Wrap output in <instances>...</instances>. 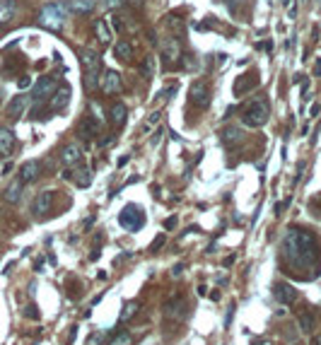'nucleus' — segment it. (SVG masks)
<instances>
[{"label": "nucleus", "mask_w": 321, "mask_h": 345, "mask_svg": "<svg viewBox=\"0 0 321 345\" xmlns=\"http://www.w3.org/2000/svg\"><path fill=\"white\" fill-rule=\"evenodd\" d=\"M56 87H58V80L53 78V75H48V78H41L37 85H34V89H31V99L37 104H41L44 99H48L51 94L56 92Z\"/></svg>", "instance_id": "obj_9"}, {"label": "nucleus", "mask_w": 321, "mask_h": 345, "mask_svg": "<svg viewBox=\"0 0 321 345\" xmlns=\"http://www.w3.org/2000/svg\"><path fill=\"white\" fill-rule=\"evenodd\" d=\"M114 53H116V58L121 63H133V56H135V48L133 44L128 39H121L116 41V48H114Z\"/></svg>", "instance_id": "obj_20"}, {"label": "nucleus", "mask_w": 321, "mask_h": 345, "mask_svg": "<svg viewBox=\"0 0 321 345\" xmlns=\"http://www.w3.org/2000/svg\"><path fill=\"white\" fill-rule=\"evenodd\" d=\"M159 118H162V114H159V111H155V114L150 116V121L145 123V133H150V131H152V128H155V125L159 123Z\"/></svg>", "instance_id": "obj_35"}, {"label": "nucleus", "mask_w": 321, "mask_h": 345, "mask_svg": "<svg viewBox=\"0 0 321 345\" xmlns=\"http://www.w3.org/2000/svg\"><path fill=\"white\" fill-rule=\"evenodd\" d=\"M104 20H106V24L111 27V31H121V29H123V17L109 15V17H104Z\"/></svg>", "instance_id": "obj_33"}, {"label": "nucleus", "mask_w": 321, "mask_h": 345, "mask_svg": "<svg viewBox=\"0 0 321 345\" xmlns=\"http://www.w3.org/2000/svg\"><path fill=\"white\" fill-rule=\"evenodd\" d=\"M314 75H321V58L316 61V65H314Z\"/></svg>", "instance_id": "obj_44"}, {"label": "nucleus", "mask_w": 321, "mask_h": 345, "mask_svg": "<svg viewBox=\"0 0 321 345\" xmlns=\"http://www.w3.org/2000/svg\"><path fill=\"white\" fill-rule=\"evenodd\" d=\"M138 302H128V304H123V309H121V314H118V323H126V321H131L135 314H138Z\"/></svg>", "instance_id": "obj_30"}, {"label": "nucleus", "mask_w": 321, "mask_h": 345, "mask_svg": "<svg viewBox=\"0 0 321 345\" xmlns=\"http://www.w3.org/2000/svg\"><path fill=\"white\" fill-rule=\"evenodd\" d=\"M273 297L280 302L282 306H292L297 302V290L288 285V282H275L273 285Z\"/></svg>", "instance_id": "obj_12"}, {"label": "nucleus", "mask_w": 321, "mask_h": 345, "mask_svg": "<svg viewBox=\"0 0 321 345\" xmlns=\"http://www.w3.org/2000/svg\"><path fill=\"white\" fill-rule=\"evenodd\" d=\"M254 345H273V340H271V338H256Z\"/></svg>", "instance_id": "obj_42"}, {"label": "nucleus", "mask_w": 321, "mask_h": 345, "mask_svg": "<svg viewBox=\"0 0 321 345\" xmlns=\"http://www.w3.org/2000/svg\"><path fill=\"white\" fill-rule=\"evenodd\" d=\"M104 345H133V336L126 331H116V333H111V338Z\"/></svg>", "instance_id": "obj_27"}, {"label": "nucleus", "mask_w": 321, "mask_h": 345, "mask_svg": "<svg viewBox=\"0 0 321 345\" xmlns=\"http://www.w3.org/2000/svg\"><path fill=\"white\" fill-rule=\"evenodd\" d=\"M94 34H97V39L102 41V44H109V41L114 39V31H111V27L106 24V20H97V22H94Z\"/></svg>", "instance_id": "obj_25"}, {"label": "nucleus", "mask_w": 321, "mask_h": 345, "mask_svg": "<svg viewBox=\"0 0 321 345\" xmlns=\"http://www.w3.org/2000/svg\"><path fill=\"white\" fill-rule=\"evenodd\" d=\"M159 135H162V131H157V133L152 135V145H157V142H159Z\"/></svg>", "instance_id": "obj_45"}, {"label": "nucleus", "mask_w": 321, "mask_h": 345, "mask_svg": "<svg viewBox=\"0 0 321 345\" xmlns=\"http://www.w3.org/2000/svg\"><path fill=\"white\" fill-rule=\"evenodd\" d=\"M198 295H201V297H205V295H208V290H205V285H201V287H198Z\"/></svg>", "instance_id": "obj_46"}, {"label": "nucleus", "mask_w": 321, "mask_h": 345, "mask_svg": "<svg viewBox=\"0 0 321 345\" xmlns=\"http://www.w3.org/2000/svg\"><path fill=\"white\" fill-rule=\"evenodd\" d=\"M15 150V133L10 128H0V157H10Z\"/></svg>", "instance_id": "obj_22"}, {"label": "nucleus", "mask_w": 321, "mask_h": 345, "mask_svg": "<svg viewBox=\"0 0 321 345\" xmlns=\"http://www.w3.org/2000/svg\"><path fill=\"white\" fill-rule=\"evenodd\" d=\"M126 116H128V109H126V104L116 102V104H111V109H109V121L116 128H121V125L126 123Z\"/></svg>", "instance_id": "obj_24"}, {"label": "nucleus", "mask_w": 321, "mask_h": 345, "mask_svg": "<svg viewBox=\"0 0 321 345\" xmlns=\"http://www.w3.org/2000/svg\"><path fill=\"white\" fill-rule=\"evenodd\" d=\"M24 316H29V319H39V312H37V306L29 304L27 309H24Z\"/></svg>", "instance_id": "obj_37"}, {"label": "nucleus", "mask_w": 321, "mask_h": 345, "mask_svg": "<svg viewBox=\"0 0 321 345\" xmlns=\"http://www.w3.org/2000/svg\"><path fill=\"white\" fill-rule=\"evenodd\" d=\"M152 75H155V58L145 56V58H142V63H140V78L150 80Z\"/></svg>", "instance_id": "obj_31"}, {"label": "nucleus", "mask_w": 321, "mask_h": 345, "mask_svg": "<svg viewBox=\"0 0 321 345\" xmlns=\"http://www.w3.org/2000/svg\"><path fill=\"white\" fill-rule=\"evenodd\" d=\"M222 142H225V148H237V145H239V142L244 140V131L242 128H237V125H225V128H222Z\"/></svg>", "instance_id": "obj_17"}, {"label": "nucleus", "mask_w": 321, "mask_h": 345, "mask_svg": "<svg viewBox=\"0 0 321 345\" xmlns=\"http://www.w3.org/2000/svg\"><path fill=\"white\" fill-rule=\"evenodd\" d=\"M102 3H104V5H106L109 10H118V8H121V5L126 3V0H102Z\"/></svg>", "instance_id": "obj_36"}, {"label": "nucleus", "mask_w": 321, "mask_h": 345, "mask_svg": "<svg viewBox=\"0 0 321 345\" xmlns=\"http://www.w3.org/2000/svg\"><path fill=\"white\" fill-rule=\"evenodd\" d=\"M181 270H184V263H176V266L172 268V273H174V275H181Z\"/></svg>", "instance_id": "obj_43"}, {"label": "nucleus", "mask_w": 321, "mask_h": 345, "mask_svg": "<svg viewBox=\"0 0 321 345\" xmlns=\"http://www.w3.org/2000/svg\"><path fill=\"white\" fill-rule=\"evenodd\" d=\"M131 3H133L135 8H142V0H131Z\"/></svg>", "instance_id": "obj_47"}, {"label": "nucleus", "mask_w": 321, "mask_h": 345, "mask_svg": "<svg viewBox=\"0 0 321 345\" xmlns=\"http://www.w3.org/2000/svg\"><path fill=\"white\" fill-rule=\"evenodd\" d=\"M22 181L17 179L15 184H10L8 186V191H5V201H8V203H20V198H22Z\"/></svg>", "instance_id": "obj_26"}, {"label": "nucleus", "mask_w": 321, "mask_h": 345, "mask_svg": "<svg viewBox=\"0 0 321 345\" xmlns=\"http://www.w3.org/2000/svg\"><path fill=\"white\" fill-rule=\"evenodd\" d=\"M17 85L22 87V89H27V87L31 85V78H27V75H22V78H20V82H17Z\"/></svg>", "instance_id": "obj_41"}, {"label": "nucleus", "mask_w": 321, "mask_h": 345, "mask_svg": "<svg viewBox=\"0 0 321 345\" xmlns=\"http://www.w3.org/2000/svg\"><path fill=\"white\" fill-rule=\"evenodd\" d=\"M41 174V165L37 162V159H31V162H24L22 167H20V181L22 184H31V181H37Z\"/></svg>", "instance_id": "obj_18"}, {"label": "nucleus", "mask_w": 321, "mask_h": 345, "mask_svg": "<svg viewBox=\"0 0 321 345\" xmlns=\"http://www.w3.org/2000/svg\"><path fill=\"white\" fill-rule=\"evenodd\" d=\"M297 323H299V331H302V333H312V331H314V323H316V319H314V314H312V312H305V314H299Z\"/></svg>", "instance_id": "obj_29"}, {"label": "nucleus", "mask_w": 321, "mask_h": 345, "mask_svg": "<svg viewBox=\"0 0 321 345\" xmlns=\"http://www.w3.org/2000/svg\"><path fill=\"white\" fill-rule=\"evenodd\" d=\"M186 314H188V302L184 295H172L165 302V321L179 323L186 319Z\"/></svg>", "instance_id": "obj_6"}, {"label": "nucleus", "mask_w": 321, "mask_h": 345, "mask_svg": "<svg viewBox=\"0 0 321 345\" xmlns=\"http://www.w3.org/2000/svg\"><path fill=\"white\" fill-rule=\"evenodd\" d=\"M61 162L65 167H78L80 162H82V150H80L75 142H73V145H65L61 152Z\"/></svg>", "instance_id": "obj_19"}, {"label": "nucleus", "mask_w": 321, "mask_h": 345, "mask_svg": "<svg viewBox=\"0 0 321 345\" xmlns=\"http://www.w3.org/2000/svg\"><path fill=\"white\" fill-rule=\"evenodd\" d=\"M232 319H235V304L227 309V316H225V329H229V323H232Z\"/></svg>", "instance_id": "obj_38"}, {"label": "nucleus", "mask_w": 321, "mask_h": 345, "mask_svg": "<svg viewBox=\"0 0 321 345\" xmlns=\"http://www.w3.org/2000/svg\"><path fill=\"white\" fill-rule=\"evenodd\" d=\"M271 116V104L266 97H256L242 106V123L246 128H261Z\"/></svg>", "instance_id": "obj_2"}, {"label": "nucleus", "mask_w": 321, "mask_h": 345, "mask_svg": "<svg viewBox=\"0 0 321 345\" xmlns=\"http://www.w3.org/2000/svg\"><path fill=\"white\" fill-rule=\"evenodd\" d=\"M259 87V78L251 75V80H237L235 82V94H242V92H251Z\"/></svg>", "instance_id": "obj_28"}, {"label": "nucleus", "mask_w": 321, "mask_h": 345, "mask_svg": "<svg viewBox=\"0 0 321 345\" xmlns=\"http://www.w3.org/2000/svg\"><path fill=\"white\" fill-rule=\"evenodd\" d=\"M15 15V3H0V22H8Z\"/></svg>", "instance_id": "obj_32"}, {"label": "nucleus", "mask_w": 321, "mask_h": 345, "mask_svg": "<svg viewBox=\"0 0 321 345\" xmlns=\"http://www.w3.org/2000/svg\"><path fill=\"white\" fill-rule=\"evenodd\" d=\"M27 104H29V97H27V94H17V97H12V102L8 104V116L20 118L24 114V109H27Z\"/></svg>", "instance_id": "obj_23"}, {"label": "nucleus", "mask_w": 321, "mask_h": 345, "mask_svg": "<svg viewBox=\"0 0 321 345\" xmlns=\"http://www.w3.org/2000/svg\"><path fill=\"white\" fill-rule=\"evenodd\" d=\"M63 179H73L80 188H85V186H90L92 174H90V169H87V167H80L78 165V169H75V167H68V169L63 172Z\"/></svg>", "instance_id": "obj_15"}, {"label": "nucleus", "mask_w": 321, "mask_h": 345, "mask_svg": "<svg viewBox=\"0 0 321 345\" xmlns=\"http://www.w3.org/2000/svg\"><path fill=\"white\" fill-rule=\"evenodd\" d=\"M118 225L128 232H138V229L145 225V212L138 208V205H126L123 210L118 212Z\"/></svg>", "instance_id": "obj_5"}, {"label": "nucleus", "mask_w": 321, "mask_h": 345, "mask_svg": "<svg viewBox=\"0 0 321 345\" xmlns=\"http://www.w3.org/2000/svg\"><path fill=\"white\" fill-rule=\"evenodd\" d=\"M99 128H102V118H99V116H90V114H87V116L80 121L78 135H80V138H85V140H90V138H94V135L99 133Z\"/></svg>", "instance_id": "obj_13"}, {"label": "nucleus", "mask_w": 321, "mask_h": 345, "mask_svg": "<svg viewBox=\"0 0 321 345\" xmlns=\"http://www.w3.org/2000/svg\"><path fill=\"white\" fill-rule=\"evenodd\" d=\"M51 205H53V191H41V193H37L34 203H31V212L39 215V217H44V215L51 210Z\"/></svg>", "instance_id": "obj_14"}, {"label": "nucleus", "mask_w": 321, "mask_h": 345, "mask_svg": "<svg viewBox=\"0 0 321 345\" xmlns=\"http://www.w3.org/2000/svg\"><path fill=\"white\" fill-rule=\"evenodd\" d=\"M165 27L172 31V34H174V37H176L179 41L184 39V34H186V20H181L176 12H169V15L165 17Z\"/></svg>", "instance_id": "obj_16"}, {"label": "nucleus", "mask_w": 321, "mask_h": 345, "mask_svg": "<svg viewBox=\"0 0 321 345\" xmlns=\"http://www.w3.org/2000/svg\"><path fill=\"white\" fill-rule=\"evenodd\" d=\"M99 89H102L104 94H118L123 89V80H121V75H118L116 70H106V72H102V78H99Z\"/></svg>", "instance_id": "obj_11"}, {"label": "nucleus", "mask_w": 321, "mask_h": 345, "mask_svg": "<svg viewBox=\"0 0 321 345\" xmlns=\"http://www.w3.org/2000/svg\"><path fill=\"white\" fill-rule=\"evenodd\" d=\"M314 345H321V333L319 336H314Z\"/></svg>", "instance_id": "obj_48"}, {"label": "nucleus", "mask_w": 321, "mask_h": 345, "mask_svg": "<svg viewBox=\"0 0 321 345\" xmlns=\"http://www.w3.org/2000/svg\"><path fill=\"white\" fill-rule=\"evenodd\" d=\"M99 343H102V333H92L87 338V345H99Z\"/></svg>", "instance_id": "obj_39"}, {"label": "nucleus", "mask_w": 321, "mask_h": 345, "mask_svg": "<svg viewBox=\"0 0 321 345\" xmlns=\"http://www.w3.org/2000/svg\"><path fill=\"white\" fill-rule=\"evenodd\" d=\"M65 10L70 15H90L94 10V0H68L65 3Z\"/></svg>", "instance_id": "obj_21"}, {"label": "nucleus", "mask_w": 321, "mask_h": 345, "mask_svg": "<svg viewBox=\"0 0 321 345\" xmlns=\"http://www.w3.org/2000/svg\"><path fill=\"white\" fill-rule=\"evenodd\" d=\"M65 15H68L65 5H46L39 15V24L51 31H58L65 24Z\"/></svg>", "instance_id": "obj_4"}, {"label": "nucleus", "mask_w": 321, "mask_h": 345, "mask_svg": "<svg viewBox=\"0 0 321 345\" xmlns=\"http://www.w3.org/2000/svg\"><path fill=\"white\" fill-rule=\"evenodd\" d=\"M70 87L68 85H58L56 87V92L48 97V111H63L68 104H70Z\"/></svg>", "instance_id": "obj_10"}, {"label": "nucleus", "mask_w": 321, "mask_h": 345, "mask_svg": "<svg viewBox=\"0 0 321 345\" xmlns=\"http://www.w3.org/2000/svg\"><path fill=\"white\" fill-rule=\"evenodd\" d=\"M181 56H184V51H181V41L176 39V37H172V39H167L165 44H162L165 70H179L181 68Z\"/></svg>", "instance_id": "obj_7"}, {"label": "nucleus", "mask_w": 321, "mask_h": 345, "mask_svg": "<svg viewBox=\"0 0 321 345\" xmlns=\"http://www.w3.org/2000/svg\"><path fill=\"white\" fill-rule=\"evenodd\" d=\"M80 61H82V68H85V87L90 92H94L99 87V72H102V58L94 53L92 48H85L80 53Z\"/></svg>", "instance_id": "obj_3"}, {"label": "nucleus", "mask_w": 321, "mask_h": 345, "mask_svg": "<svg viewBox=\"0 0 321 345\" xmlns=\"http://www.w3.org/2000/svg\"><path fill=\"white\" fill-rule=\"evenodd\" d=\"M290 345H302V343H290Z\"/></svg>", "instance_id": "obj_49"}, {"label": "nucleus", "mask_w": 321, "mask_h": 345, "mask_svg": "<svg viewBox=\"0 0 321 345\" xmlns=\"http://www.w3.org/2000/svg\"><path fill=\"white\" fill-rule=\"evenodd\" d=\"M176 222H179V220H176V217L172 215L169 220H165V229H174V227H176Z\"/></svg>", "instance_id": "obj_40"}, {"label": "nucleus", "mask_w": 321, "mask_h": 345, "mask_svg": "<svg viewBox=\"0 0 321 345\" xmlns=\"http://www.w3.org/2000/svg\"><path fill=\"white\" fill-rule=\"evenodd\" d=\"M165 242H167V234H159V237H155V242L150 244V253H157V251L165 246Z\"/></svg>", "instance_id": "obj_34"}, {"label": "nucleus", "mask_w": 321, "mask_h": 345, "mask_svg": "<svg viewBox=\"0 0 321 345\" xmlns=\"http://www.w3.org/2000/svg\"><path fill=\"white\" fill-rule=\"evenodd\" d=\"M282 261L288 266V273L292 278H299V280H312L309 273H302V270H314L316 275V268L321 263V251H319V242L316 237L309 232V229H295L290 227L282 237Z\"/></svg>", "instance_id": "obj_1"}, {"label": "nucleus", "mask_w": 321, "mask_h": 345, "mask_svg": "<svg viewBox=\"0 0 321 345\" xmlns=\"http://www.w3.org/2000/svg\"><path fill=\"white\" fill-rule=\"evenodd\" d=\"M188 102L193 104L196 109H205L208 104H210V87L205 85V82H193L191 89H188Z\"/></svg>", "instance_id": "obj_8"}]
</instances>
